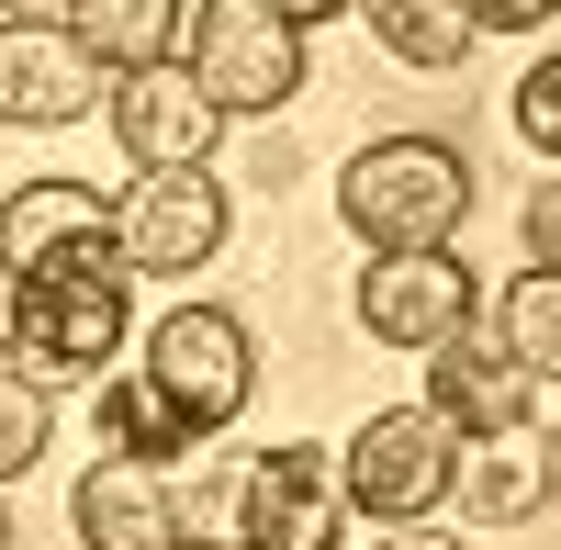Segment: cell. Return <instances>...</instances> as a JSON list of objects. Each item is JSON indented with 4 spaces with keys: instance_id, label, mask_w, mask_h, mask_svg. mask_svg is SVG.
<instances>
[{
    "instance_id": "7402d4cb",
    "label": "cell",
    "mask_w": 561,
    "mask_h": 550,
    "mask_svg": "<svg viewBox=\"0 0 561 550\" xmlns=\"http://www.w3.org/2000/svg\"><path fill=\"white\" fill-rule=\"evenodd\" d=\"M528 270H561V192H528Z\"/></svg>"
},
{
    "instance_id": "7c38bea8",
    "label": "cell",
    "mask_w": 561,
    "mask_h": 550,
    "mask_svg": "<svg viewBox=\"0 0 561 550\" xmlns=\"http://www.w3.org/2000/svg\"><path fill=\"white\" fill-rule=\"evenodd\" d=\"M68 517H79V550H180V494L147 461H90Z\"/></svg>"
},
{
    "instance_id": "83f0119b",
    "label": "cell",
    "mask_w": 561,
    "mask_h": 550,
    "mask_svg": "<svg viewBox=\"0 0 561 550\" xmlns=\"http://www.w3.org/2000/svg\"><path fill=\"white\" fill-rule=\"evenodd\" d=\"M180 550H192V539H180Z\"/></svg>"
},
{
    "instance_id": "52a82bcc",
    "label": "cell",
    "mask_w": 561,
    "mask_h": 550,
    "mask_svg": "<svg viewBox=\"0 0 561 550\" xmlns=\"http://www.w3.org/2000/svg\"><path fill=\"white\" fill-rule=\"evenodd\" d=\"M348 506H337V449L280 438L237 472V539L248 550H337Z\"/></svg>"
},
{
    "instance_id": "9c48e42d",
    "label": "cell",
    "mask_w": 561,
    "mask_h": 550,
    "mask_svg": "<svg viewBox=\"0 0 561 550\" xmlns=\"http://www.w3.org/2000/svg\"><path fill=\"white\" fill-rule=\"evenodd\" d=\"M102 113H113V147L135 158V180H147V169H214V135H225V113L192 90V68H180V57H158V68H124V79L102 90Z\"/></svg>"
},
{
    "instance_id": "9a60e30c",
    "label": "cell",
    "mask_w": 561,
    "mask_h": 550,
    "mask_svg": "<svg viewBox=\"0 0 561 550\" xmlns=\"http://www.w3.org/2000/svg\"><path fill=\"white\" fill-rule=\"evenodd\" d=\"M192 449H203V427L180 416L147 371H113V382H102V461H147V472H169V461H192Z\"/></svg>"
},
{
    "instance_id": "d6986e66",
    "label": "cell",
    "mask_w": 561,
    "mask_h": 550,
    "mask_svg": "<svg viewBox=\"0 0 561 550\" xmlns=\"http://www.w3.org/2000/svg\"><path fill=\"white\" fill-rule=\"evenodd\" d=\"M45 427H57V404H45L23 371H0V483H23L45 461Z\"/></svg>"
},
{
    "instance_id": "44dd1931",
    "label": "cell",
    "mask_w": 561,
    "mask_h": 550,
    "mask_svg": "<svg viewBox=\"0 0 561 550\" xmlns=\"http://www.w3.org/2000/svg\"><path fill=\"white\" fill-rule=\"evenodd\" d=\"M460 12H472V34H539L561 0H460Z\"/></svg>"
},
{
    "instance_id": "603a6c76",
    "label": "cell",
    "mask_w": 561,
    "mask_h": 550,
    "mask_svg": "<svg viewBox=\"0 0 561 550\" xmlns=\"http://www.w3.org/2000/svg\"><path fill=\"white\" fill-rule=\"evenodd\" d=\"M259 12H280L293 34H314V23H337V12H359V0H259Z\"/></svg>"
},
{
    "instance_id": "cb8c5ba5",
    "label": "cell",
    "mask_w": 561,
    "mask_h": 550,
    "mask_svg": "<svg viewBox=\"0 0 561 550\" xmlns=\"http://www.w3.org/2000/svg\"><path fill=\"white\" fill-rule=\"evenodd\" d=\"M382 550H472V539H449V528H382Z\"/></svg>"
},
{
    "instance_id": "5bb4252c",
    "label": "cell",
    "mask_w": 561,
    "mask_h": 550,
    "mask_svg": "<svg viewBox=\"0 0 561 550\" xmlns=\"http://www.w3.org/2000/svg\"><path fill=\"white\" fill-rule=\"evenodd\" d=\"M90 237H113L90 180H23V192L0 203V259H12V270L57 259V248H90Z\"/></svg>"
},
{
    "instance_id": "ffe728a7",
    "label": "cell",
    "mask_w": 561,
    "mask_h": 550,
    "mask_svg": "<svg viewBox=\"0 0 561 550\" xmlns=\"http://www.w3.org/2000/svg\"><path fill=\"white\" fill-rule=\"evenodd\" d=\"M517 135H528V147H539V158L561 147V68H550V57H539V68L517 79Z\"/></svg>"
},
{
    "instance_id": "7a4b0ae2",
    "label": "cell",
    "mask_w": 561,
    "mask_h": 550,
    "mask_svg": "<svg viewBox=\"0 0 561 550\" xmlns=\"http://www.w3.org/2000/svg\"><path fill=\"white\" fill-rule=\"evenodd\" d=\"M337 214L382 248H449L460 225H472V158L438 147V135H382V147H359L348 180H337Z\"/></svg>"
},
{
    "instance_id": "8fae6325",
    "label": "cell",
    "mask_w": 561,
    "mask_h": 550,
    "mask_svg": "<svg viewBox=\"0 0 561 550\" xmlns=\"http://www.w3.org/2000/svg\"><path fill=\"white\" fill-rule=\"evenodd\" d=\"M102 113V68L68 23H0V124H79Z\"/></svg>"
},
{
    "instance_id": "4fadbf2b",
    "label": "cell",
    "mask_w": 561,
    "mask_h": 550,
    "mask_svg": "<svg viewBox=\"0 0 561 550\" xmlns=\"http://www.w3.org/2000/svg\"><path fill=\"white\" fill-rule=\"evenodd\" d=\"M449 494H460V506H472L483 528L539 517V506H550V416H539V427H505V438H460Z\"/></svg>"
},
{
    "instance_id": "8992f818",
    "label": "cell",
    "mask_w": 561,
    "mask_h": 550,
    "mask_svg": "<svg viewBox=\"0 0 561 550\" xmlns=\"http://www.w3.org/2000/svg\"><path fill=\"white\" fill-rule=\"evenodd\" d=\"M147 382L214 438V427L248 416V393H259V348H248V326H237L225 303H180V314H158V326H147Z\"/></svg>"
},
{
    "instance_id": "30bf717a",
    "label": "cell",
    "mask_w": 561,
    "mask_h": 550,
    "mask_svg": "<svg viewBox=\"0 0 561 550\" xmlns=\"http://www.w3.org/2000/svg\"><path fill=\"white\" fill-rule=\"evenodd\" d=\"M348 303L382 348H438L449 326H472V270H460V248H382Z\"/></svg>"
},
{
    "instance_id": "4316f807",
    "label": "cell",
    "mask_w": 561,
    "mask_h": 550,
    "mask_svg": "<svg viewBox=\"0 0 561 550\" xmlns=\"http://www.w3.org/2000/svg\"><path fill=\"white\" fill-rule=\"evenodd\" d=\"M0 550H12V506H0Z\"/></svg>"
},
{
    "instance_id": "6da1fadb",
    "label": "cell",
    "mask_w": 561,
    "mask_h": 550,
    "mask_svg": "<svg viewBox=\"0 0 561 550\" xmlns=\"http://www.w3.org/2000/svg\"><path fill=\"white\" fill-rule=\"evenodd\" d=\"M124 326H135V270L113 259V237H90V248H57V259L12 270V348L0 359H12L34 393L102 382Z\"/></svg>"
},
{
    "instance_id": "3957f363",
    "label": "cell",
    "mask_w": 561,
    "mask_h": 550,
    "mask_svg": "<svg viewBox=\"0 0 561 550\" xmlns=\"http://www.w3.org/2000/svg\"><path fill=\"white\" fill-rule=\"evenodd\" d=\"M180 68H192V90L237 124V113H280L304 90V34L280 23V12H259V0H192L180 12Z\"/></svg>"
},
{
    "instance_id": "e0dca14e",
    "label": "cell",
    "mask_w": 561,
    "mask_h": 550,
    "mask_svg": "<svg viewBox=\"0 0 561 550\" xmlns=\"http://www.w3.org/2000/svg\"><path fill=\"white\" fill-rule=\"evenodd\" d=\"M359 23L382 34L393 68H427V79L472 57V12H460V0H359Z\"/></svg>"
},
{
    "instance_id": "ac0fdd59",
    "label": "cell",
    "mask_w": 561,
    "mask_h": 550,
    "mask_svg": "<svg viewBox=\"0 0 561 550\" xmlns=\"http://www.w3.org/2000/svg\"><path fill=\"white\" fill-rule=\"evenodd\" d=\"M494 348L517 359L528 382H550V371H561V270H517V282H505V314H494Z\"/></svg>"
},
{
    "instance_id": "d4e9b609",
    "label": "cell",
    "mask_w": 561,
    "mask_h": 550,
    "mask_svg": "<svg viewBox=\"0 0 561 550\" xmlns=\"http://www.w3.org/2000/svg\"><path fill=\"white\" fill-rule=\"evenodd\" d=\"M0 23H68V0H0Z\"/></svg>"
},
{
    "instance_id": "277c9868",
    "label": "cell",
    "mask_w": 561,
    "mask_h": 550,
    "mask_svg": "<svg viewBox=\"0 0 561 550\" xmlns=\"http://www.w3.org/2000/svg\"><path fill=\"white\" fill-rule=\"evenodd\" d=\"M449 472H460V438L427 416V404H393L337 449V506L370 528H427L449 506Z\"/></svg>"
},
{
    "instance_id": "484cf974",
    "label": "cell",
    "mask_w": 561,
    "mask_h": 550,
    "mask_svg": "<svg viewBox=\"0 0 561 550\" xmlns=\"http://www.w3.org/2000/svg\"><path fill=\"white\" fill-rule=\"evenodd\" d=\"M0 348H12V259H0Z\"/></svg>"
},
{
    "instance_id": "5b68a950",
    "label": "cell",
    "mask_w": 561,
    "mask_h": 550,
    "mask_svg": "<svg viewBox=\"0 0 561 550\" xmlns=\"http://www.w3.org/2000/svg\"><path fill=\"white\" fill-rule=\"evenodd\" d=\"M102 225H113V259L135 270V282H192V270L225 248L237 203L214 192V169H147L135 192L102 203Z\"/></svg>"
},
{
    "instance_id": "2e32d148",
    "label": "cell",
    "mask_w": 561,
    "mask_h": 550,
    "mask_svg": "<svg viewBox=\"0 0 561 550\" xmlns=\"http://www.w3.org/2000/svg\"><path fill=\"white\" fill-rule=\"evenodd\" d=\"M180 12L192 0H68V34H79V57L90 68H158V57H180Z\"/></svg>"
},
{
    "instance_id": "ba28073f",
    "label": "cell",
    "mask_w": 561,
    "mask_h": 550,
    "mask_svg": "<svg viewBox=\"0 0 561 550\" xmlns=\"http://www.w3.org/2000/svg\"><path fill=\"white\" fill-rule=\"evenodd\" d=\"M427 416L449 438H505V427H539L550 416V382H528L517 359L494 348V326H449L427 348Z\"/></svg>"
}]
</instances>
